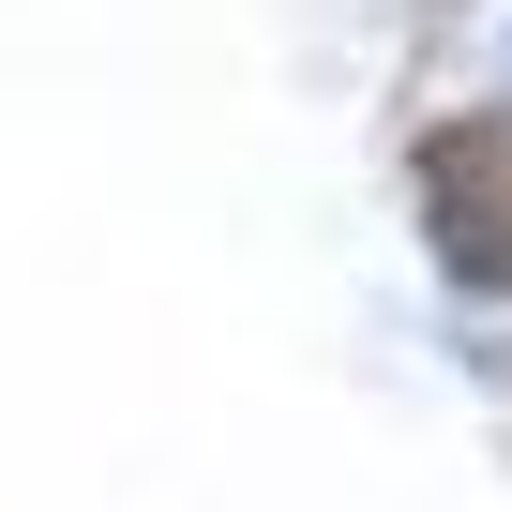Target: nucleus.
<instances>
[{
  "mask_svg": "<svg viewBox=\"0 0 512 512\" xmlns=\"http://www.w3.org/2000/svg\"><path fill=\"white\" fill-rule=\"evenodd\" d=\"M422 211H437V256L467 287H512V121L422 136Z\"/></svg>",
  "mask_w": 512,
  "mask_h": 512,
  "instance_id": "nucleus-1",
  "label": "nucleus"
}]
</instances>
